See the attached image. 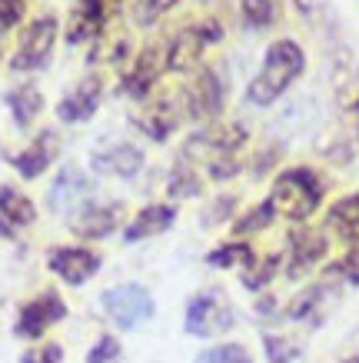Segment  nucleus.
Segmentation results:
<instances>
[{
	"mask_svg": "<svg viewBox=\"0 0 359 363\" xmlns=\"http://www.w3.org/2000/svg\"><path fill=\"white\" fill-rule=\"evenodd\" d=\"M303 67H306V54L296 40H290V37L273 40V44L266 47V57H263V70L250 80V87H246L250 104L270 107L273 100L283 97L286 90H290V84L303 74Z\"/></svg>",
	"mask_w": 359,
	"mask_h": 363,
	"instance_id": "1",
	"label": "nucleus"
},
{
	"mask_svg": "<svg viewBox=\"0 0 359 363\" xmlns=\"http://www.w3.org/2000/svg\"><path fill=\"white\" fill-rule=\"evenodd\" d=\"M323 203V184L316 180L313 170L306 167H293L276 177V184L270 190V207L273 213H280L286 220H309L316 207Z\"/></svg>",
	"mask_w": 359,
	"mask_h": 363,
	"instance_id": "2",
	"label": "nucleus"
},
{
	"mask_svg": "<svg viewBox=\"0 0 359 363\" xmlns=\"http://www.w3.org/2000/svg\"><path fill=\"white\" fill-rule=\"evenodd\" d=\"M223 30H220L217 21H203V23H190L183 30L176 33L173 40L166 44V70H196L200 67V57L210 44H217Z\"/></svg>",
	"mask_w": 359,
	"mask_h": 363,
	"instance_id": "3",
	"label": "nucleus"
},
{
	"mask_svg": "<svg viewBox=\"0 0 359 363\" xmlns=\"http://www.w3.org/2000/svg\"><path fill=\"white\" fill-rule=\"evenodd\" d=\"M57 17H37V21L27 23V30L21 33V44L13 50L11 57V67L13 70H37L44 67L54 54V44H57Z\"/></svg>",
	"mask_w": 359,
	"mask_h": 363,
	"instance_id": "4",
	"label": "nucleus"
},
{
	"mask_svg": "<svg viewBox=\"0 0 359 363\" xmlns=\"http://www.w3.org/2000/svg\"><path fill=\"white\" fill-rule=\"evenodd\" d=\"M103 310L123 330H133V327H140L143 320L153 317V300L140 284H123V286H110L103 294Z\"/></svg>",
	"mask_w": 359,
	"mask_h": 363,
	"instance_id": "5",
	"label": "nucleus"
},
{
	"mask_svg": "<svg viewBox=\"0 0 359 363\" xmlns=\"http://www.w3.org/2000/svg\"><path fill=\"white\" fill-rule=\"evenodd\" d=\"M233 327V310L223 294H200L186 307V330L193 337H220Z\"/></svg>",
	"mask_w": 359,
	"mask_h": 363,
	"instance_id": "6",
	"label": "nucleus"
},
{
	"mask_svg": "<svg viewBox=\"0 0 359 363\" xmlns=\"http://www.w3.org/2000/svg\"><path fill=\"white\" fill-rule=\"evenodd\" d=\"M64 317H67V307H64V300H60V294L47 290L40 297H33L30 303H23L13 333L23 337V340H37L47 327H54L57 320H64Z\"/></svg>",
	"mask_w": 359,
	"mask_h": 363,
	"instance_id": "7",
	"label": "nucleus"
},
{
	"mask_svg": "<svg viewBox=\"0 0 359 363\" xmlns=\"http://www.w3.org/2000/svg\"><path fill=\"white\" fill-rule=\"evenodd\" d=\"M90 190H93V184H90V177L84 174V170H76V167H67V170H60L54 180V187H50V194H47V203H50V210L54 213H76V210L87 203Z\"/></svg>",
	"mask_w": 359,
	"mask_h": 363,
	"instance_id": "8",
	"label": "nucleus"
},
{
	"mask_svg": "<svg viewBox=\"0 0 359 363\" xmlns=\"http://www.w3.org/2000/svg\"><path fill=\"white\" fill-rule=\"evenodd\" d=\"M100 97H103V80L97 74H90L76 84L64 100H60V107H57V117L64 123H84L90 121L100 107Z\"/></svg>",
	"mask_w": 359,
	"mask_h": 363,
	"instance_id": "9",
	"label": "nucleus"
},
{
	"mask_svg": "<svg viewBox=\"0 0 359 363\" xmlns=\"http://www.w3.org/2000/svg\"><path fill=\"white\" fill-rule=\"evenodd\" d=\"M47 264L60 280L80 286L100 270V257L93 250H84V247H57Z\"/></svg>",
	"mask_w": 359,
	"mask_h": 363,
	"instance_id": "10",
	"label": "nucleus"
},
{
	"mask_svg": "<svg viewBox=\"0 0 359 363\" xmlns=\"http://www.w3.org/2000/svg\"><path fill=\"white\" fill-rule=\"evenodd\" d=\"M223 107V87L213 70H200L196 80L183 90V111L190 117H217Z\"/></svg>",
	"mask_w": 359,
	"mask_h": 363,
	"instance_id": "11",
	"label": "nucleus"
},
{
	"mask_svg": "<svg viewBox=\"0 0 359 363\" xmlns=\"http://www.w3.org/2000/svg\"><path fill=\"white\" fill-rule=\"evenodd\" d=\"M127 217V207L123 203H100V207H87L80 210L70 223V230L76 237H87V240H100V237H110Z\"/></svg>",
	"mask_w": 359,
	"mask_h": 363,
	"instance_id": "12",
	"label": "nucleus"
},
{
	"mask_svg": "<svg viewBox=\"0 0 359 363\" xmlns=\"http://www.w3.org/2000/svg\"><path fill=\"white\" fill-rule=\"evenodd\" d=\"M166 70V47H147L137 60H133V70L123 77V90L133 94V97H147L153 90V80Z\"/></svg>",
	"mask_w": 359,
	"mask_h": 363,
	"instance_id": "13",
	"label": "nucleus"
},
{
	"mask_svg": "<svg viewBox=\"0 0 359 363\" xmlns=\"http://www.w3.org/2000/svg\"><path fill=\"white\" fill-rule=\"evenodd\" d=\"M326 233L319 230H296L293 240H290V277H303L309 274L323 257H326Z\"/></svg>",
	"mask_w": 359,
	"mask_h": 363,
	"instance_id": "14",
	"label": "nucleus"
},
{
	"mask_svg": "<svg viewBox=\"0 0 359 363\" xmlns=\"http://www.w3.org/2000/svg\"><path fill=\"white\" fill-rule=\"evenodd\" d=\"M57 154H60V140H57V133L44 130V133H37V140H33L27 150H21V154L13 157V167H17V174L21 177L33 180V177H40L47 167L54 164Z\"/></svg>",
	"mask_w": 359,
	"mask_h": 363,
	"instance_id": "15",
	"label": "nucleus"
},
{
	"mask_svg": "<svg viewBox=\"0 0 359 363\" xmlns=\"http://www.w3.org/2000/svg\"><path fill=\"white\" fill-rule=\"evenodd\" d=\"M93 167L113 177H137L143 170V154L140 147H133V143H117V147H110V150L93 157Z\"/></svg>",
	"mask_w": 359,
	"mask_h": 363,
	"instance_id": "16",
	"label": "nucleus"
},
{
	"mask_svg": "<svg viewBox=\"0 0 359 363\" xmlns=\"http://www.w3.org/2000/svg\"><path fill=\"white\" fill-rule=\"evenodd\" d=\"M176 210L170 207V203H153V207H143L137 217L130 220V227L123 230V237L130 243L137 240H147V237H153V233H164L170 223H173Z\"/></svg>",
	"mask_w": 359,
	"mask_h": 363,
	"instance_id": "17",
	"label": "nucleus"
},
{
	"mask_svg": "<svg viewBox=\"0 0 359 363\" xmlns=\"http://www.w3.org/2000/svg\"><path fill=\"white\" fill-rule=\"evenodd\" d=\"M326 223L343 243H359V194H349V197L336 200L329 207Z\"/></svg>",
	"mask_w": 359,
	"mask_h": 363,
	"instance_id": "18",
	"label": "nucleus"
},
{
	"mask_svg": "<svg viewBox=\"0 0 359 363\" xmlns=\"http://www.w3.org/2000/svg\"><path fill=\"white\" fill-rule=\"evenodd\" d=\"M7 104H11V113H13V123L17 127H30L40 111H44V94L37 84H21L17 90L7 94Z\"/></svg>",
	"mask_w": 359,
	"mask_h": 363,
	"instance_id": "19",
	"label": "nucleus"
},
{
	"mask_svg": "<svg viewBox=\"0 0 359 363\" xmlns=\"http://www.w3.org/2000/svg\"><path fill=\"white\" fill-rule=\"evenodd\" d=\"M103 23L107 21L100 13L76 4L74 11H70V17H67V40L70 44H90V40H97L100 33H103Z\"/></svg>",
	"mask_w": 359,
	"mask_h": 363,
	"instance_id": "20",
	"label": "nucleus"
},
{
	"mask_svg": "<svg viewBox=\"0 0 359 363\" xmlns=\"http://www.w3.org/2000/svg\"><path fill=\"white\" fill-rule=\"evenodd\" d=\"M0 217L13 227H30L37 220V210H33L30 197H23L21 190L0 187Z\"/></svg>",
	"mask_w": 359,
	"mask_h": 363,
	"instance_id": "21",
	"label": "nucleus"
},
{
	"mask_svg": "<svg viewBox=\"0 0 359 363\" xmlns=\"http://www.w3.org/2000/svg\"><path fill=\"white\" fill-rule=\"evenodd\" d=\"M176 4H180V0H133L130 4L133 23H137V27H153V23L164 21Z\"/></svg>",
	"mask_w": 359,
	"mask_h": 363,
	"instance_id": "22",
	"label": "nucleus"
},
{
	"mask_svg": "<svg viewBox=\"0 0 359 363\" xmlns=\"http://www.w3.org/2000/svg\"><path fill=\"white\" fill-rule=\"evenodd\" d=\"M280 13L276 0H239V17L246 27H270Z\"/></svg>",
	"mask_w": 359,
	"mask_h": 363,
	"instance_id": "23",
	"label": "nucleus"
},
{
	"mask_svg": "<svg viewBox=\"0 0 359 363\" xmlns=\"http://www.w3.org/2000/svg\"><path fill=\"white\" fill-rule=\"evenodd\" d=\"M210 264L213 267H246L253 264V250L246 243H227V247H220V250L210 253Z\"/></svg>",
	"mask_w": 359,
	"mask_h": 363,
	"instance_id": "24",
	"label": "nucleus"
},
{
	"mask_svg": "<svg viewBox=\"0 0 359 363\" xmlns=\"http://www.w3.org/2000/svg\"><path fill=\"white\" fill-rule=\"evenodd\" d=\"M276 267H280V257H263V260L253 257V264L243 270V284L250 286V290H260V286H266L273 280Z\"/></svg>",
	"mask_w": 359,
	"mask_h": 363,
	"instance_id": "25",
	"label": "nucleus"
},
{
	"mask_svg": "<svg viewBox=\"0 0 359 363\" xmlns=\"http://www.w3.org/2000/svg\"><path fill=\"white\" fill-rule=\"evenodd\" d=\"M263 343H266V360L270 363H293L296 357H300V347H296L290 337H276V333H270Z\"/></svg>",
	"mask_w": 359,
	"mask_h": 363,
	"instance_id": "26",
	"label": "nucleus"
},
{
	"mask_svg": "<svg viewBox=\"0 0 359 363\" xmlns=\"http://www.w3.org/2000/svg\"><path fill=\"white\" fill-rule=\"evenodd\" d=\"M200 363H253V357L239 343H223V347H213V350L203 353Z\"/></svg>",
	"mask_w": 359,
	"mask_h": 363,
	"instance_id": "27",
	"label": "nucleus"
},
{
	"mask_svg": "<svg viewBox=\"0 0 359 363\" xmlns=\"http://www.w3.org/2000/svg\"><path fill=\"white\" fill-rule=\"evenodd\" d=\"M273 217H276V213H273L270 200H266L263 207L250 210V213H246V217H243V220L237 223V233H253V230H263V227H266V223H270Z\"/></svg>",
	"mask_w": 359,
	"mask_h": 363,
	"instance_id": "28",
	"label": "nucleus"
},
{
	"mask_svg": "<svg viewBox=\"0 0 359 363\" xmlns=\"http://www.w3.org/2000/svg\"><path fill=\"white\" fill-rule=\"evenodd\" d=\"M170 194L173 197H193V194H200V177H193L190 170H176L170 177Z\"/></svg>",
	"mask_w": 359,
	"mask_h": 363,
	"instance_id": "29",
	"label": "nucleus"
},
{
	"mask_svg": "<svg viewBox=\"0 0 359 363\" xmlns=\"http://www.w3.org/2000/svg\"><path fill=\"white\" fill-rule=\"evenodd\" d=\"M23 21V0H0V33L13 30Z\"/></svg>",
	"mask_w": 359,
	"mask_h": 363,
	"instance_id": "30",
	"label": "nucleus"
},
{
	"mask_svg": "<svg viewBox=\"0 0 359 363\" xmlns=\"http://www.w3.org/2000/svg\"><path fill=\"white\" fill-rule=\"evenodd\" d=\"M120 357V343L113 340V337H100L97 343H93V350H90L87 363H113Z\"/></svg>",
	"mask_w": 359,
	"mask_h": 363,
	"instance_id": "31",
	"label": "nucleus"
},
{
	"mask_svg": "<svg viewBox=\"0 0 359 363\" xmlns=\"http://www.w3.org/2000/svg\"><path fill=\"white\" fill-rule=\"evenodd\" d=\"M333 270H336L339 277H346L349 284H359V247H353V250H349L346 257L333 267Z\"/></svg>",
	"mask_w": 359,
	"mask_h": 363,
	"instance_id": "32",
	"label": "nucleus"
},
{
	"mask_svg": "<svg viewBox=\"0 0 359 363\" xmlns=\"http://www.w3.org/2000/svg\"><path fill=\"white\" fill-rule=\"evenodd\" d=\"M23 363H60V347L57 343H47V347H37L23 357Z\"/></svg>",
	"mask_w": 359,
	"mask_h": 363,
	"instance_id": "33",
	"label": "nucleus"
},
{
	"mask_svg": "<svg viewBox=\"0 0 359 363\" xmlns=\"http://www.w3.org/2000/svg\"><path fill=\"white\" fill-rule=\"evenodd\" d=\"M76 4H80V7H87V11H93V13H100V17L107 21V17L117 11L123 0H76Z\"/></svg>",
	"mask_w": 359,
	"mask_h": 363,
	"instance_id": "34",
	"label": "nucleus"
},
{
	"mask_svg": "<svg viewBox=\"0 0 359 363\" xmlns=\"http://www.w3.org/2000/svg\"><path fill=\"white\" fill-rule=\"evenodd\" d=\"M343 363H359V353H353V357H346Z\"/></svg>",
	"mask_w": 359,
	"mask_h": 363,
	"instance_id": "35",
	"label": "nucleus"
}]
</instances>
